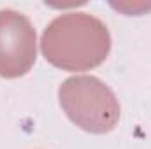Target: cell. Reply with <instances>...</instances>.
Wrapping results in <instances>:
<instances>
[{"instance_id":"6da1fadb","label":"cell","mask_w":151,"mask_h":149,"mask_svg":"<svg viewBox=\"0 0 151 149\" xmlns=\"http://www.w3.org/2000/svg\"><path fill=\"white\" fill-rule=\"evenodd\" d=\"M40 49L56 69L81 72L99 67L107 58L111 35L99 18L86 12H65L47 25Z\"/></svg>"},{"instance_id":"7a4b0ae2","label":"cell","mask_w":151,"mask_h":149,"mask_svg":"<svg viewBox=\"0 0 151 149\" xmlns=\"http://www.w3.org/2000/svg\"><path fill=\"white\" fill-rule=\"evenodd\" d=\"M60 105L76 126L90 133H107L119 119L114 91L95 75H74L58 88Z\"/></svg>"},{"instance_id":"3957f363","label":"cell","mask_w":151,"mask_h":149,"mask_svg":"<svg viewBox=\"0 0 151 149\" xmlns=\"http://www.w3.org/2000/svg\"><path fill=\"white\" fill-rule=\"evenodd\" d=\"M37 58L35 30L27 16L18 11H0V77L25 75Z\"/></svg>"}]
</instances>
